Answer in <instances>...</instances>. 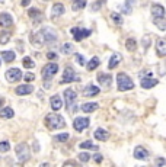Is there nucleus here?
I'll return each instance as SVG.
<instances>
[{"label": "nucleus", "mask_w": 166, "mask_h": 167, "mask_svg": "<svg viewBox=\"0 0 166 167\" xmlns=\"http://www.w3.org/2000/svg\"><path fill=\"white\" fill-rule=\"evenodd\" d=\"M45 125H47L48 130H60V128H64L66 126V122H64V118L57 115V113H48L45 116Z\"/></svg>", "instance_id": "1"}, {"label": "nucleus", "mask_w": 166, "mask_h": 167, "mask_svg": "<svg viewBox=\"0 0 166 167\" xmlns=\"http://www.w3.org/2000/svg\"><path fill=\"white\" fill-rule=\"evenodd\" d=\"M117 87L119 92H127L134 87V83L125 73H118L117 74Z\"/></svg>", "instance_id": "2"}, {"label": "nucleus", "mask_w": 166, "mask_h": 167, "mask_svg": "<svg viewBox=\"0 0 166 167\" xmlns=\"http://www.w3.org/2000/svg\"><path fill=\"white\" fill-rule=\"evenodd\" d=\"M15 151H16V155H18V160L21 163H25L29 160V147L26 144H18L15 147Z\"/></svg>", "instance_id": "3"}, {"label": "nucleus", "mask_w": 166, "mask_h": 167, "mask_svg": "<svg viewBox=\"0 0 166 167\" xmlns=\"http://www.w3.org/2000/svg\"><path fill=\"white\" fill-rule=\"evenodd\" d=\"M72 81H79V77L76 76V71L73 70L72 67H66V68H64L63 79L60 80V84L72 83Z\"/></svg>", "instance_id": "4"}, {"label": "nucleus", "mask_w": 166, "mask_h": 167, "mask_svg": "<svg viewBox=\"0 0 166 167\" xmlns=\"http://www.w3.org/2000/svg\"><path fill=\"white\" fill-rule=\"evenodd\" d=\"M58 71V66L55 63H48L47 66L43 68V79L44 80H51L54 74Z\"/></svg>", "instance_id": "5"}, {"label": "nucleus", "mask_w": 166, "mask_h": 167, "mask_svg": "<svg viewBox=\"0 0 166 167\" xmlns=\"http://www.w3.org/2000/svg\"><path fill=\"white\" fill-rule=\"evenodd\" d=\"M158 83H159V80L153 79V77H152V73H147V74L143 76V77L140 76V84L143 89H152V87H154V86H158Z\"/></svg>", "instance_id": "6"}, {"label": "nucleus", "mask_w": 166, "mask_h": 167, "mask_svg": "<svg viewBox=\"0 0 166 167\" xmlns=\"http://www.w3.org/2000/svg\"><path fill=\"white\" fill-rule=\"evenodd\" d=\"M70 33L73 35L74 41H82L83 38H88L90 35V31L89 29H83V28H72L70 29Z\"/></svg>", "instance_id": "7"}, {"label": "nucleus", "mask_w": 166, "mask_h": 167, "mask_svg": "<svg viewBox=\"0 0 166 167\" xmlns=\"http://www.w3.org/2000/svg\"><path fill=\"white\" fill-rule=\"evenodd\" d=\"M22 77H23V76H22V71L19 70V68H10V70L6 71V79H8V81H10V83H16Z\"/></svg>", "instance_id": "8"}, {"label": "nucleus", "mask_w": 166, "mask_h": 167, "mask_svg": "<svg viewBox=\"0 0 166 167\" xmlns=\"http://www.w3.org/2000/svg\"><path fill=\"white\" fill-rule=\"evenodd\" d=\"M31 42L32 45L37 47V48H41V47L45 44V37H44V32L39 31V32H34L31 35Z\"/></svg>", "instance_id": "9"}, {"label": "nucleus", "mask_w": 166, "mask_h": 167, "mask_svg": "<svg viewBox=\"0 0 166 167\" xmlns=\"http://www.w3.org/2000/svg\"><path fill=\"white\" fill-rule=\"evenodd\" d=\"M64 97H66V106H67V109L70 111L73 103L76 102V97H77L76 92L72 90V89H66V90H64Z\"/></svg>", "instance_id": "10"}, {"label": "nucleus", "mask_w": 166, "mask_h": 167, "mask_svg": "<svg viewBox=\"0 0 166 167\" xmlns=\"http://www.w3.org/2000/svg\"><path fill=\"white\" fill-rule=\"evenodd\" d=\"M90 124V119L89 118H76L74 121H73V126H74V130L76 131H83L86 130Z\"/></svg>", "instance_id": "11"}, {"label": "nucleus", "mask_w": 166, "mask_h": 167, "mask_svg": "<svg viewBox=\"0 0 166 167\" xmlns=\"http://www.w3.org/2000/svg\"><path fill=\"white\" fill-rule=\"evenodd\" d=\"M134 157H136L137 160H147L149 159V151L146 150L144 147H136V150H134Z\"/></svg>", "instance_id": "12"}, {"label": "nucleus", "mask_w": 166, "mask_h": 167, "mask_svg": "<svg viewBox=\"0 0 166 167\" xmlns=\"http://www.w3.org/2000/svg\"><path fill=\"white\" fill-rule=\"evenodd\" d=\"M99 87L98 86H93V84H88L85 87V90H83V95H85L86 97H93L96 96V95H99Z\"/></svg>", "instance_id": "13"}, {"label": "nucleus", "mask_w": 166, "mask_h": 167, "mask_svg": "<svg viewBox=\"0 0 166 167\" xmlns=\"http://www.w3.org/2000/svg\"><path fill=\"white\" fill-rule=\"evenodd\" d=\"M13 25V19L9 13H0V26L3 28H10Z\"/></svg>", "instance_id": "14"}, {"label": "nucleus", "mask_w": 166, "mask_h": 167, "mask_svg": "<svg viewBox=\"0 0 166 167\" xmlns=\"http://www.w3.org/2000/svg\"><path fill=\"white\" fill-rule=\"evenodd\" d=\"M98 81H99V84H101V86L108 87V86H111V83H112V77H111V74L99 73V74H98Z\"/></svg>", "instance_id": "15"}, {"label": "nucleus", "mask_w": 166, "mask_h": 167, "mask_svg": "<svg viewBox=\"0 0 166 167\" xmlns=\"http://www.w3.org/2000/svg\"><path fill=\"white\" fill-rule=\"evenodd\" d=\"M152 16L153 17H163L165 16V7H163L162 4L154 3L153 6H152Z\"/></svg>", "instance_id": "16"}, {"label": "nucleus", "mask_w": 166, "mask_h": 167, "mask_svg": "<svg viewBox=\"0 0 166 167\" xmlns=\"http://www.w3.org/2000/svg\"><path fill=\"white\" fill-rule=\"evenodd\" d=\"M34 92V87L31 84H22V86H18L16 87V95L19 96H23V95H31Z\"/></svg>", "instance_id": "17"}, {"label": "nucleus", "mask_w": 166, "mask_h": 167, "mask_svg": "<svg viewBox=\"0 0 166 167\" xmlns=\"http://www.w3.org/2000/svg\"><path fill=\"white\" fill-rule=\"evenodd\" d=\"M50 103H51V109L55 111V112L63 108V100H61V97H60L58 95H54V96L51 97V100H50Z\"/></svg>", "instance_id": "18"}, {"label": "nucleus", "mask_w": 166, "mask_h": 167, "mask_svg": "<svg viewBox=\"0 0 166 167\" xmlns=\"http://www.w3.org/2000/svg\"><path fill=\"white\" fill-rule=\"evenodd\" d=\"M156 51H158L159 57H166V39H163V38L158 39V44H156Z\"/></svg>", "instance_id": "19"}, {"label": "nucleus", "mask_w": 166, "mask_h": 167, "mask_svg": "<svg viewBox=\"0 0 166 167\" xmlns=\"http://www.w3.org/2000/svg\"><path fill=\"white\" fill-rule=\"evenodd\" d=\"M28 16L32 19L34 22H37V23H39V22L43 21V13H41V10H38V9H29V12H28Z\"/></svg>", "instance_id": "20"}, {"label": "nucleus", "mask_w": 166, "mask_h": 167, "mask_svg": "<svg viewBox=\"0 0 166 167\" xmlns=\"http://www.w3.org/2000/svg\"><path fill=\"white\" fill-rule=\"evenodd\" d=\"M64 12H66V9H64V4H63V3H55L54 6H53L51 16H53V17L61 16V15H64Z\"/></svg>", "instance_id": "21"}, {"label": "nucleus", "mask_w": 166, "mask_h": 167, "mask_svg": "<svg viewBox=\"0 0 166 167\" xmlns=\"http://www.w3.org/2000/svg\"><path fill=\"white\" fill-rule=\"evenodd\" d=\"M93 135L96 140H99V141H107L108 137H109V134L103 130V128H98V130L93 132Z\"/></svg>", "instance_id": "22"}, {"label": "nucleus", "mask_w": 166, "mask_h": 167, "mask_svg": "<svg viewBox=\"0 0 166 167\" xmlns=\"http://www.w3.org/2000/svg\"><path fill=\"white\" fill-rule=\"evenodd\" d=\"M2 58L4 60V63H12L13 60L16 58V55L12 50H8V51H2Z\"/></svg>", "instance_id": "23"}, {"label": "nucleus", "mask_w": 166, "mask_h": 167, "mask_svg": "<svg viewBox=\"0 0 166 167\" xmlns=\"http://www.w3.org/2000/svg\"><path fill=\"white\" fill-rule=\"evenodd\" d=\"M121 55L119 54H114L112 55V57H111V60H109V64H108V68H109V70H114L115 67L118 66L119 63H121Z\"/></svg>", "instance_id": "24"}, {"label": "nucleus", "mask_w": 166, "mask_h": 167, "mask_svg": "<svg viewBox=\"0 0 166 167\" xmlns=\"http://www.w3.org/2000/svg\"><path fill=\"white\" fill-rule=\"evenodd\" d=\"M153 23L158 26L160 31H166V19L163 17H153Z\"/></svg>", "instance_id": "25"}, {"label": "nucleus", "mask_w": 166, "mask_h": 167, "mask_svg": "<svg viewBox=\"0 0 166 167\" xmlns=\"http://www.w3.org/2000/svg\"><path fill=\"white\" fill-rule=\"evenodd\" d=\"M98 108H99L98 103H83V105H82V111H83V112H86V113L93 112V111H96Z\"/></svg>", "instance_id": "26"}, {"label": "nucleus", "mask_w": 166, "mask_h": 167, "mask_svg": "<svg viewBox=\"0 0 166 167\" xmlns=\"http://www.w3.org/2000/svg\"><path fill=\"white\" fill-rule=\"evenodd\" d=\"M43 32H44V37H45V42L47 41L54 42L55 39H57V35H55L51 29H43Z\"/></svg>", "instance_id": "27"}, {"label": "nucleus", "mask_w": 166, "mask_h": 167, "mask_svg": "<svg viewBox=\"0 0 166 167\" xmlns=\"http://www.w3.org/2000/svg\"><path fill=\"white\" fill-rule=\"evenodd\" d=\"M82 150H98V145H95L92 141H83L79 144Z\"/></svg>", "instance_id": "28"}, {"label": "nucleus", "mask_w": 166, "mask_h": 167, "mask_svg": "<svg viewBox=\"0 0 166 167\" xmlns=\"http://www.w3.org/2000/svg\"><path fill=\"white\" fill-rule=\"evenodd\" d=\"M13 109L12 108H3L2 109V112H0V116L3 118V119H10V118H13Z\"/></svg>", "instance_id": "29"}, {"label": "nucleus", "mask_w": 166, "mask_h": 167, "mask_svg": "<svg viewBox=\"0 0 166 167\" xmlns=\"http://www.w3.org/2000/svg\"><path fill=\"white\" fill-rule=\"evenodd\" d=\"M125 48L128 51H136L137 50V42L134 38H128L127 42H125Z\"/></svg>", "instance_id": "30"}, {"label": "nucleus", "mask_w": 166, "mask_h": 167, "mask_svg": "<svg viewBox=\"0 0 166 167\" xmlns=\"http://www.w3.org/2000/svg\"><path fill=\"white\" fill-rule=\"evenodd\" d=\"M86 67H88V70H89V71H93L96 67H99V58H98V57H93L89 63L86 64Z\"/></svg>", "instance_id": "31"}, {"label": "nucleus", "mask_w": 166, "mask_h": 167, "mask_svg": "<svg viewBox=\"0 0 166 167\" xmlns=\"http://www.w3.org/2000/svg\"><path fill=\"white\" fill-rule=\"evenodd\" d=\"M86 6V0H73V6L72 9L73 10H80Z\"/></svg>", "instance_id": "32"}, {"label": "nucleus", "mask_w": 166, "mask_h": 167, "mask_svg": "<svg viewBox=\"0 0 166 167\" xmlns=\"http://www.w3.org/2000/svg\"><path fill=\"white\" fill-rule=\"evenodd\" d=\"M111 17H112V21H114L117 25H123V23H124V19H123V16H121L119 13L112 12V13H111Z\"/></svg>", "instance_id": "33"}, {"label": "nucleus", "mask_w": 166, "mask_h": 167, "mask_svg": "<svg viewBox=\"0 0 166 167\" xmlns=\"http://www.w3.org/2000/svg\"><path fill=\"white\" fill-rule=\"evenodd\" d=\"M22 64H23V67H25V68H34V67H35V63L32 61V58H31V57H23Z\"/></svg>", "instance_id": "34"}, {"label": "nucleus", "mask_w": 166, "mask_h": 167, "mask_svg": "<svg viewBox=\"0 0 166 167\" xmlns=\"http://www.w3.org/2000/svg\"><path fill=\"white\" fill-rule=\"evenodd\" d=\"M61 52H63V54H72L73 52V45L72 44H70V42H67V44H64L63 47H61Z\"/></svg>", "instance_id": "35"}, {"label": "nucleus", "mask_w": 166, "mask_h": 167, "mask_svg": "<svg viewBox=\"0 0 166 167\" xmlns=\"http://www.w3.org/2000/svg\"><path fill=\"white\" fill-rule=\"evenodd\" d=\"M10 37H12V33L10 32H3L2 35H0V44H8L9 39H10Z\"/></svg>", "instance_id": "36"}, {"label": "nucleus", "mask_w": 166, "mask_h": 167, "mask_svg": "<svg viewBox=\"0 0 166 167\" xmlns=\"http://www.w3.org/2000/svg\"><path fill=\"white\" fill-rule=\"evenodd\" d=\"M105 2H107V0H96V2L92 4V10H93V12H98L99 9L102 7V4L105 3Z\"/></svg>", "instance_id": "37"}, {"label": "nucleus", "mask_w": 166, "mask_h": 167, "mask_svg": "<svg viewBox=\"0 0 166 167\" xmlns=\"http://www.w3.org/2000/svg\"><path fill=\"white\" fill-rule=\"evenodd\" d=\"M9 150H10V144H9L8 141L0 142V151H2V153H8Z\"/></svg>", "instance_id": "38"}, {"label": "nucleus", "mask_w": 166, "mask_h": 167, "mask_svg": "<svg viewBox=\"0 0 166 167\" xmlns=\"http://www.w3.org/2000/svg\"><path fill=\"white\" fill-rule=\"evenodd\" d=\"M79 160H80L82 163H88L90 160V154H88V153H80V154H79Z\"/></svg>", "instance_id": "39"}, {"label": "nucleus", "mask_w": 166, "mask_h": 167, "mask_svg": "<svg viewBox=\"0 0 166 167\" xmlns=\"http://www.w3.org/2000/svg\"><path fill=\"white\" fill-rule=\"evenodd\" d=\"M68 138H70V135H68V134H60V135H57V137H55V140H57L58 142H66Z\"/></svg>", "instance_id": "40"}, {"label": "nucleus", "mask_w": 166, "mask_h": 167, "mask_svg": "<svg viewBox=\"0 0 166 167\" xmlns=\"http://www.w3.org/2000/svg\"><path fill=\"white\" fill-rule=\"evenodd\" d=\"M74 58H76V61L79 64H80V66H85L86 64V60H85V57H83V55H80V54H74Z\"/></svg>", "instance_id": "41"}, {"label": "nucleus", "mask_w": 166, "mask_h": 167, "mask_svg": "<svg viewBox=\"0 0 166 167\" xmlns=\"http://www.w3.org/2000/svg\"><path fill=\"white\" fill-rule=\"evenodd\" d=\"M23 79H25V81H32V80H35V74L34 73H25Z\"/></svg>", "instance_id": "42"}, {"label": "nucleus", "mask_w": 166, "mask_h": 167, "mask_svg": "<svg viewBox=\"0 0 166 167\" xmlns=\"http://www.w3.org/2000/svg\"><path fill=\"white\" fill-rule=\"evenodd\" d=\"M121 10H123L124 13H131V7H130V4H127V6H121Z\"/></svg>", "instance_id": "43"}, {"label": "nucleus", "mask_w": 166, "mask_h": 167, "mask_svg": "<svg viewBox=\"0 0 166 167\" xmlns=\"http://www.w3.org/2000/svg\"><path fill=\"white\" fill-rule=\"evenodd\" d=\"M102 159H103V157L101 154H95L93 155V160L96 161V163H101V161H102Z\"/></svg>", "instance_id": "44"}, {"label": "nucleus", "mask_w": 166, "mask_h": 167, "mask_svg": "<svg viewBox=\"0 0 166 167\" xmlns=\"http://www.w3.org/2000/svg\"><path fill=\"white\" fill-rule=\"evenodd\" d=\"M156 164H158V166H166V160L165 159H158L156 160Z\"/></svg>", "instance_id": "45"}, {"label": "nucleus", "mask_w": 166, "mask_h": 167, "mask_svg": "<svg viewBox=\"0 0 166 167\" xmlns=\"http://www.w3.org/2000/svg\"><path fill=\"white\" fill-rule=\"evenodd\" d=\"M47 58L48 60H55V58H57V54H55V52H48V54H47Z\"/></svg>", "instance_id": "46"}, {"label": "nucleus", "mask_w": 166, "mask_h": 167, "mask_svg": "<svg viewBox=\"0 0 166 167\" xmlns=\"http://www.w3.org/2000/svg\"><path fill=\"white\" fill-rule=\"evenodd\" d=\"M68 164H73V166H76V161H72V160H70V161H66V163H64V166H68Z\"/></svg>", "instance_id": "47"}, {"label": "nucleus", "mask_w": 166, "mask_h": 167, "mask_svg": "<svg viewBox=\"0 0 166 167\" xmlns=\"http://www.w3.org/2000/svg\"><path fill=\"white\" fill-rule=\"evenodd\" d=\"M31 3V0H22V6H28Z\"/></svg>", "instance_id": "48"}, {"label": "nucleus", "mask_w": 166, "mask_h": 167, "mask_svg": "<svg viewBox=\"0 0 166 167\" xmlns=\"http://www.w3.org/2000/svg\"><path fill=\"white\" fill-rule=\"evenodd\" d=\"M144 45H146V48H147V45H149V38L147 37L144 38Z\"/></svg>", "instance_id": "49"}, {"label": "nucleus", "mask_w": 166, "mask_h": 167, "mask_svg": "<svg viewBox=\"0 0 166 167\" xmlns=\"http://www.w3.org/2000/svg\"><path fill=\"white\" fill-rule=\"evenodd\" d=\"M34 150H35V151H38V150H39V145L37 144V142H35V145H34Z\"/></svg>", "instance_id": "50"}, {"label": "nucleus", "mask_w": 166, "mask_h": 167, "mask_svg": "<svg viewBox=\"0 0 166 167\" xmlns=\"http://www.w3.org/2000/svg\"><path fill=\"white\" fill-rule=\"evenodd\" d=\"M3 103H4V99H2V97H0V109H2V106H3Z\"/></svg>", "instance_id": "51"}, {"label": "nucleus", "mask_w": 166, "mask_h": 167, "mask_svg": "<svg viewBox=\"0 0 166 167\" xmlns=\"http://www.w3.org/2000/svg\"><path fill=\"white\" fill-rule=\"evenodd\" d=\"M125 2H127V4H133L134 2H136V0H125Z\"/></svg>", "instance_id": "52"}, {"label": "nucleus", "mask_w": 166, "mask_h": 167, "mask_svg": "<svg viewBox=\"0 0 166 167\" xmlns=\"http://www.w3.org/2000/svg\"><path fill=\"white\" fill-rule=\"evenodd\" d=\"M0 3H3V0H0Z\"/></svg>", "instance_id": "53"}, {"label": "nucleus", "mask_w": 166, "mask_h": 167, "mask_svg": "<svg viewBox=\"0 0 166 167\" xmlns=\"http://www.w3.org/2000/svg\"><path fill=\"white\" fill-rule=\"evenodd\" d=\"M45 2H48V0H45Z\"/></svg>", "instance_id": "54"}]
</instances>
